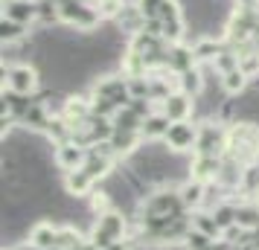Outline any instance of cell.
Returning a JSON list of instances; mask_svg holds the SVG:
<instances>
[{"label":"cell","instance_id":"30bf717a","mask_svg":"<svg viewBox=\"0 0 259 250\" xmlns=\"http://www.w3.org/2000/svg\"><path fill=\"white\" fill-rule=\"evenodd\" d=\"M59 160L64 163V166H70V169H73V166H79V163L84 160V155H82V152H76L73 145H64V148L59 152Z\"/></svg>","mask_w":259,"mask_h":250},{"label":"cell","instance_id":"277c9868","mask_svg":"<svg viewBox=\"0 0 259 250\" xmlns=\"http://www.w3.org/2000/svg\"><path fill=\"white\" fill-rule=\"evenodd\" d=\"M6 15H9V21H18V24H26V21H32L35 18V6L29 3V0H15V3H9V9H6Z\"/></svg>","mask_w":259,"mask_h":250},{"label":"cell","instance_id":"6da1fadb","mask_svg":"<svg viewBox=\"0 0 259 250\" xmlns=\"http://www.w3.org/2000/svg\"><path fill=\"white\" fill-rule=\"evenodd\" d=\"M119 236H122V218L119 215H105V218H99V224L94 230V244L105 250L114 241H119Z\"/></svg>","mask_w":259,"mask_h":250},{"label":"cell","instance_id":"52a82bcc","mask_svg":"<svg viewBox=\"0 0 259 250\" xmlns=\"http://www.w3.org/2000/svg\"><path fill=\"white\" fill-rule=\"evenodd\" d=\"M143 131H146V137H160V134L166 137V131H169V119L149 117L146 122H143Z\"/></svg>","mask_w":259,"mask_h":250},{"label":"cell","instance_id":"9c48e42d","mask_svg":"<svg viewBox=\"0 0 259 250\" xmlns=\"http://www.w3.org/2000/svg\"><path fill=\"white\" fill-rule=\"evenodd\" d=\"M0 32H3V41H18V38L24 35V24H18V21H3V24H0Z\"/></svg>","mask_w":259,"mask_h":250},{"label":"cell","instance_id":"7a4b0ae2","mask_svg":"<svg viewBox=\"0 0 259 250\" xmlns=\"http://www.w3.org/2000/svg\"><path fill=\"white\" fill-rule=\"evenodd\" d=\"M35 84V70H29V67H12L9 70V90L12 93H32Z\"/></svg>","mask_w":259,"mask_h":250},{"label":"cell","instance_id":"7c38bea8","mask_svg":"<svg viewBox=\"0 0 259 250\" xmlns=\"http://www.w3.org/2000/svg\"><path fill=\"white\" fill-rule=\"evenodd\" d=\"M105 250H128V247H125V241H114V244H111V247H105Z\"/></svg>","mask_w":259,"mask_h":250},{"label":"cell","instance_id":"5b68a950","mask_svg":"<svg viewBox=\"0 0 259 250\" xmlns=\"http://www.w3.org/2000/svg\"><path fill=\"white\" fill-rule=\"evenodd\" d=\"M59 233L53 230V227H47V224H41V227H35L32 230V241H35V247H41V250H50V247H56L59 244Z\"/></svg>","mask_w":259,"mask_h":250},{"label":"cell","instance_id":"3957f363","mask_svg":"<svg viewBox=\"0 0 259 250\" xmlns=\"http://www.w3.org/2000/svg\"><path fill=\"white\" fill-rule=\"evenodd\" d=\"M192 140H195V131H192V125H187V122H175V125H169V131H166V143L172 145V148H178V152L189 148Z\"/></svg>","mask_w":259,"mask_h":250},{"label":"cell","instance_id":"ba28073f","mask_svg":"<svg viewBox=\"0 0 259 250\" xmlns=\"http://www.w3.org/2000/svg\"><path fill=\"white\" fill-rule=\"evenodd\" d=\"M222 87H224V90H242V87H245V73L239 70V67L230 70V73H224Z\"/></svg>","mask_w":259,"mask_h":250},{"label":"cell","instance_id":"8992f818","mask_svg":"<svg viewBox=\"0 0 259 250\" xmlns=\"http://www.w3.org/2000/svg\"><path fill=\"white\" fill-rule=\"evenodd\" d=\"M187 111H189V102L184 99V96H172V99H166V117H169V119L181 122Z\"/></svg>","mask_w":259,"mask_h":250},{"label":"cell","instance_id":"8fae6325","mask_svg":"<svg viewBox=\"0 0 259 250\" xmlns=\"http://www.w3.org/2000/svg\"><path fill=\"white\" fill-rule=\"evenodd\" d=\"M198 198H201V186H187V189H184V201L187 204L198 201Z\"/></svg>","mask_w":259,"mask_h":250}]
</instances>
